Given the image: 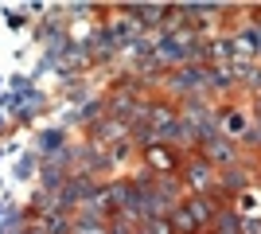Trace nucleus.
Returning a JSON list of instances; mask_svg holds the SVG:
<instances>
[{"label":"nucleus","mask_w":261,"mask_h":234,"mask_svg":"<svg viewBox=\"0 0 261 234\" xmlns=\"http://www.w3.org/2000/svg\"><path fill=\"white\" fill-rule=\"evenodd\" d=\"M226 133H242V117L234 113V117H226Z\"/></svg>","instance_id":"nucleus-1"}]
</instances>
